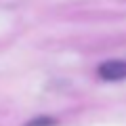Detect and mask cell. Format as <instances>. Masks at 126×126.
Returning <instances> with one entry per match:
<instances>
[{
  "mask_svg": "<svg viewBox=\"0 0 126 126\" xmlns=\"http://www.w3.org/2000/svg\"><path fill=\"white\" fill-rule=\"evenodd\" d=\"M99 76L107 82H116V80H124L126 78V61L122 59H109L99 67Z\"/></svg>",
  "mask_w": 126,
  "mask_h": 126,
  "instance_id": "obj_1",
  "label": "cell"
},
{
  "mask_svg": "<svg viewBox=\"0 0 126 126\" xmlns=\"http://www.w3.org/2000/svg\"><path fill=\"white\" fill-rule=\"evenodd\" d=\"M55 122L53 120H36V122H32L30 126H53Z\"/></svg>",
  "mask_w": 126,
  "mask_h": 126,
  "instance_id": "obj_2",
  "label": "cell"
}]
</instances>
